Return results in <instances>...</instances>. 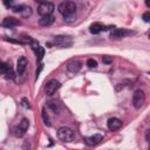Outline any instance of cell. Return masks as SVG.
<instances>
[{
	"label": "cell",
	"instance_id": "cell-4",
	"mask_svg": "<svg viewBox=\"0 0 150 150\" xmlns=\"http://www.w3.org/2000/svg\"><path fill=\"white\" fill-rule=\"evenodd\" d=\"M54 9H55L54 4L49 2V1L41 2V4H39V6H38V13H39L41 16H45V15H52L53 12H54Z\"/></svg>",
	"mask_w": 150,
	"mask_h": 150
},
{
	"label": "cell",
	"instance_id": "cell-21",
	"mask_svg": "<svg viewBox=\"0 0 150 150\" xmlns=\"http://www.w3.org/2000/svg\"><path fill=\"white\" fill-rule=\"evenodd\" d=\"M87 66L89 68H96L97 67V61L94 60V59H88L87 60Z\"/></svg>",
	"mask_w": 150,
	"mask_h": 150
},
{
	"label": "cell",
	"instance_id": "cell-8",
	"mask_svg": "<svg viewBox=\"0 0 150 150\" xmlns=\"http://www.w3.org/2000/svg\"><path fill=\"white\" fill-rule=\"evenodd\" d=\"M131 34V32L127 30V29H123V28H116L111 32L110 34V39L111 40H120V39H123L124 36Z\"/></svg>",
	"mask_w": 150,
	"mask_h": 150
},
{
	"label": "cell",
	"instance_id": "cell-24",
	"mask_svg": "<svg viewBox=\"0 0 150 150\" xmlns=\"http://www.w3.org/2000/svg\"><path fill=\"white\" fill-rule=\"evenodd\" d=\"M143 20H144L145 22H149V21H150V12H145V13L143 14Z\"/></svg>",
	"mask_w": 150,
	"mask_h": 150
},
{
	"label": "cell",
	"instance_id": "cell-17",
	"mask_svg": "<svg viewBox=\"0 0 150 150\" xmlns=\"http://www.w3.org/2000/svg\"><path fill=\"white\" fill-rule=\"evenodd\" d=\"M20 14H21V16L22 18H29L30 15H32V8H30V6H27V5H22L21 6V11L19 12Z\"/></svg>",
	"mask_w": 150,
	"mask_h": 150
},
{
	"label": "cell",
	"instance_id": "cell-6",
	"mask_svg": "<svg viewBox=\"0 0 150 150\" xmlns=\"http://www.w3.org/2000/svg\"><path fill=\"white\" fill-rule=\"evenodd\" d=\"M61 87V83L57 81V80H55V79H52V80H49L47 83H46V94L48 95V96H52V95H54L57 90H59V88Z\"/></svg>",
	"mask_w": 150,
	"mask_h": 150
},
{
	"label": "cell",
	"instance_id": "cell-19",
	"mask_svg": "<svg viewBox=\"0 0 150 150\" xmlns=\"http://www.w3.org/2000/svg\"><path fill=\"white\" fill-rule=\"evenodd\" d=\"M47 105H48L49 109H52L54 111V114H57L59 110H60V107H59V104L56 102H52V101L50 102H47Z\"/></svg>",
	"mask_w": 150,
	"mask_h": 150
},
{
	"label": "cell",
	"instance_id": "cell-29",
	"mask_svg": "<svg viewBox=\"0 0 150 150\" xmlns=\"http://www.w3.org/2000/svg\"><path fill=\"white\" fill-rule=\"evenodd\" d=\"M34 1H36L38 4H41V2H45V1H47V0H34Z\"/></svg>",
	"mask_w": 150,
	"mask_h": 150
},
{
	"label": "cell",
	"instance_id": "cell-5",
	"mask_svg": "<svg viewBox=\"0 0 150 150\" xmlns=\"http://www.w3.org/2000/svg\"><path fill=\"white\" fill-rule=\"evenodd\" d=\"M28 127H29V121L23 117L21 120V122L19 123V125L14 128V135L16 137H22L26 134V131L28 130Z\"/></svg>",
	"mask_w": 150,
	"mask_h": 150
},
{
	"label": "cell",
	"instance_id": "cell-23",
	"mask_svg": "<svg viewBox=\"0 0 150 150\" xmlns=\"http://www.w3.org/2000/svg\"><path fill=\"white\" fill-rule=\"evenodd\" d=\"M29 43H30V47L33 48V50H34V52H35V50L38 49V47L40 46V45H39V42H38V41H35V40H33V39H32V41H30Z\"/></svg>",
	"mask_w": 150,
	"mask_h": 150
},
{
	"label": "cell",
	"instance_id": "cell-16",
	"mask_svg": "<svg viewBox=\"0 0 150 150\" xmlns=\"http://www.w3.org/2000/svg\"><path fill=\"white\" fill-rule=\"evenodd\" d=\"M54 20L55 18L53 15H45V16H41V19L39 20V23L43 27H48L54 22Z\"/></svg>",
	"mask_w": 150,
	"mask_h": 150
},
{
	"label": "cell",
	"instance_id": "cell-2",
	"mask_svg": "<svg viewBox=\"0 0 150 150\" xmlns=\"http://www.w3.org/2000/svg\"><path fill=\"white\" fill-rule=\"evenodd\" d=\"M57 11L63 15V16H70L76 12V5L73 1H62Z\"/></svg>",
	"mask_w": 150,
	"mask_h": 150
},
{
	"label": "cell",
	"instance_id": "cell-13",
	"mask_svg": "<svg viewBox=\"0 0 150 150\" xmlns=\"http://www.w3.org/2000/svg\"><path fill=\"white\" fill-rule=\"evenodd\" d=\"M19 25H20V21L15 18H12V16L5 18L4 21H2V26L6 27V28H13V27L19 26Z\"/></svg>",
	"mask_w": 150,
	"mask_h": 150
},
{
	"label": "cell",
	"instance_id": "cell-3",
	"mask_svg": "<svg viewBox=\"0 0 150 150\" xmlns=\"http://www.w3.org/2000/svg\"><path fill=\"white\" fill-rule=\"evenodd\" d=\"M145 102V94L143 90L141 89H137L134 94H132V105L135 109H139L143 107Z\"/></svg>",
	"mask_w": 150,
	"mask_h": 150
},
{
	"label": "cell",
	"instance_id": "cell-26",
	"mask_svg": "<svg viewBox=\"0 0 150 150\" xmlns=\"http://www.w3.org/2000/svg\"><path fill=\"white\" fill-rule=\"evenodd\" d=\"M149 134H150V130L148 129V130L145 131V141H146V142H150V136H149Z\"/></svg>",
	"mask_w": 150,
	"mask_h": 150
},
{
	"label": "cell",
	"instance_id": "cell-15",
	"mask_svg": "<svg viewBox=\"0 0 150 150\" xmlns=\"http://www.w3.org/2000/svg\"><path fill=\"white\" fill-rule=\"evenodd\" d=\"M107 29H108V28H107L105 26H103L102 23H98V22L93 23V25L89 27V30H90L91 34H98V33H101V32H103V30H107Z\"/></svg>",
	"mask_w": 150,
	"mask_h": 150
},
{
	"label": "cell",
	"instance_id": "cell-10",
	"mask_svg": "<svg viewBox=\"0 0 150 150\" xmlns=\"http://www.w3.org/2000/svg\"><path fill=\"white\" fill-rule=\"evenodd\" d=\"M122 128V121L117 117H111L108 120V129L111 131L120 130Z\"/></svg>",
	"mask_w": 150,
	"mask_h": 150
},
{
	"label": "cell",
	"instance_id": "cell-9",
	"mask_svg": "<svg viewBox=\"0 0 150 150\" xmlns=\"http://www.w3.org/2000/svg\"><path fill=\"white\" fill-rule=\"evenodd\" d=\"M27 66H28V61L25 56H20L19 60H18V63H16V71H18V75H23V73L26 71L27 69Z\"/></svg>",
	"mask_w": 150,
	"mask_h": 150
},
{
	"label": "cell",
	"instance_id": "cell-20",
	"mask_svg": "<svg viewBox=\"0 0 150 150\" xmlns=\"http://www.w3.org/2000/svg\"><path fill=\"white\" fill-rule=\"evenodd\" d=\"M42 118H43V122H45V124L46 125H48V127H50V120H49V117H48V115H47V112H46V110L43 109L42 110Z\"/></svg>",
	"mask_w": 150,
	"mask_h": 150
},
{
	"label": "cell",
	"instance_id": "cell-27",
	"mask_svg": "<svg viewBox=\"0 0 150 150\" xmlns=\"http://www.w3.org/2000/svg\"><path fill=\"white\" fill-rule=\"evenodd\" d=\"M111 61H112L111 57H103V62H105V63H110Z\"/></svg>",
	"mask_w": 150,
	"mask_h": 150
},
{
	"label": "cell",
	"instance_id": "cell-28",
	"mask_svg": "<svg viewBox=\"0 0 150 150\" xmlns=\"http://www.w3.org/2000/svg\"><path fill=\"white\" fill-rule=\"evenodd\" d=\"M145 5H146V7H150V1L149 0H145Z\"/></svg>",
	"mask_w": 150,
	"mask_h": 150
},
{
	"label": "cell",
	"instance_id": "cell-12",
	"mask_svg": "<svg viewBox=\"0 0 150 150\" xmlns=\"http://www.w3.org/2000/svg\"><path fill=\"white\" fill-rule=\"evenodd\" d=\"M82 68V62L79 60H73L67 64V70L70 73H77Z\"/></svg>",
	"mask_w": 150,
	"mask_h": 150
},
{
	"label": "cell",
	"instance_id": "cell-11",
	"mask_svg": "<svg viewBox=\"0 0 150 150\" xmlns=\"http://www.w3.org/2000/svg\"><path fill=\"white\" fill-rule=\"evenodd\" d=\"M102 135H100V134H96V135H94V136H88V137H84L83 138V141H84V143L87 144V145H89V146H94V145H97L101 141H102Z\"/></svg>",
	"mask_w": 150,
	"mask_h": 150
},
{
	"label": "cell",
	"instance_id": "cell-18",
	"mask_svg": "<svg viewBox=\"0 0 150 150\" xmlns=\"http://www.w3.org/2000/svg\"><path fill=\"white\" fill-rule=\"evenodd\" d=\"M35 53H36L38 61H41V60L43 59V56H45V48H43V47H41V46H39V47H38V49L35 50Z\"/></svg>",
	"mask_w": 150,
	"mask_h": 150
},
{
	"label": "cell",
	"instance_id": "cell-22",
	"mask_svg": "<svg viewBox=\"0 0 150 150\" xmlns=\"http://www.w3.org/2000/svg\"><path fill=\"white\" fill-rule=\"evenodd\" d=\"M21 105L23 107V108H26V109H28V108H30V104H29V101L27 100V98H22L21 100Z\"/></svg>",
	"mask_w": 150,
	"mask_h": 150
},
{
	"label": "cell",
	"instance_id": "cell-7",
	"mask_svg": "<svg viewBox=\"0 0 150 150\" xmlns=\"http://www.w3.org/2000/svg\"><path fill=\"white\" fill-rule=\"evenodd\" d=\"M0 75L5 76L8 80L9 79L11 80L14 79V70L11 67L9 63H7V62H0Z\"/></svg>",
	"mask_w": 150,
	"mask_h": 150
},
{
	"label": "cell",
	"instance_id": "cell-25",
	"mask_svg": "<svg viewBox=\"0 0 150 150\" xmlns=\"http://www.w3.org/2000/svg\"><path fill=\"white\" fill-rule=\"evenodd\" d=\"M12 0H4V5L6 6V7H12Z\"/></svg>",
	"mask_w": 150,
	"mask_h": 150
},
{
	"label": "cell",
	"instance_id": "cell-14",
	"mask_svg": "<svg viewBox=\"0 0 150 150\" xmlns=\"http://www.w3.org/2000/svg\"><path fill=\"white\" fill-rule=\"evenodd\" d=\"M67 41L71 42L70 36H66V35H57L54 38V42L57 45H62V46H71V43H67Z\"/></svg>",
	"mask_w": 150,
	"mask_h": 150
},
{
	"label": "cell",
	"instance_id": "cell-1",
	"mask_svg": "<svg viewBox=\"0 0 150 150\" xmlns=\"http://www.w3.org/2000/svg\"><path fill=\"white\" fill-rule=\"evenodd\" d=\"M56 134H57V138L60 141H62V142H66V143L73 142L74 138H75V132L70 128H68V127H61V128H59Z\"/></svg>",
	"mask_w": 150,
	"mask_h": 150
}]
</instances>
